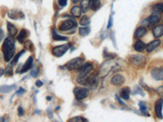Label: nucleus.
Returning a JSON list of instances; mask_svg holds the SVG:
<instances>
[{
  "label": "nucleus",
  "mask_w": 163,
  "mask_h": 122,
  "mask_svg": "<svg viewBox=\"0 0 163 122\" xmlns=\"http://www.w3.org/2000/svg\"><path fill=\"white\" fill-rule=\"evenodd\" d=\"M160 19H161L160 15L157 13V12H155V13L151 15L149 17H148L146 19L142 20L141 24H142L143 26H153V25L159 22Z\"/></svg>",
  "instance_id": "f03ea898"
},
{
  "label": "nucleus",
  "mask_w": 163,
  "mask_h": 122,
  "mask_svg": "<svg viewBox=\"0 0 163 122\" xmlns=\"http://www.w3.org/2000/svg\"><path fill=\"white\" fill-rule=\"evenodd\" d=\"M36 86H38V87H41V86H42V82H41V81H37V82H36Z\"/></svg>",
  "instance_id": "c03bdc74"
},
{
  "label": "nucleus",
  "mask_w": 163,
  "mask_h": 122,
  "mask_svg": "<svg viewBox=\"0 0 163 122\" xmlns=\"http://www.w3.org/2000/svg\"><path fill=\"white\" fill-rule=\"evenodd\" d=\"M3 36H4V32H3V30L0 28V42H1L2 39L3 38Z\"/></svg>",
  "instance_id": "a19ab883"
},
{
  "label": "nucleus",
  "mask_w": 163,
  "mask_h": 122,
  "mask_svg": "<svg viewBox=\"0 0 163 122\" xmlns=\"http://www.w3.org/2000/svg\"><path fill=\"white\" fill-rule=\"evenodd\" d=\"M111 26H112V17L109 18V20H108V24L107 29H110Z\"/></svg>",
  "instance_id": "37998d69"
},
{
  "label": "nucleus",
  "mask_w": 163,
  "mask_h": 122,
  "mask_svg": "<svg viewBox=\"0 0 163 122\" xmlns=\"http://www.w3.org/2000/svg\"><path fill=\"white\" fill-rule=\"evenodd\" d=\"M24 92H25V90L23 89V88H20V89L16 91V95H21V94H23Z\"/></svg>",
  "instance_id": "ea45409f"
},
{
  "label": "nucleus",
  "mask_w": 163,
  "mask_h": 122,
  "mask_svg": "<svg viewBox=\"0 0 163 122\" xmlns=\"http://www.w3.org/2000/svg\"><path fill=\"white\" fill-rule=\"evenodd\" d=\"M90 33V28L88 27H83L79 29V34L82 37H85Z\"/></svg>",
  "instance_id": "cd10ccee"
},
{
  "label": "nucleus",
  "mask_w": 163,
  "mask_h": 122,
  "mask_svg": "<svg viewBox=\"0 0 163 122\" xmlns=\"http://www.w3.org/2000/svg\"><path fill=\"white\" fill-rule=\"evenodd\" d=\"M116 63H114L112 61H108L100 67V74L101 77H104L107 73H109V71L112 70V69L115 66Z\"/></svg>",
  "instance_id": "1a4fd4ad"
},
{
  "label": "nucleus",
  "mask_w": 163,
  "mask_h": 122,
  "mask_svg": "<svg viewBox=\"0 0 163 122\" xmlns=\"http://www.w3.org/2000/svg\"><path fill=\"white\" fill-rule=\"evenodd\" d=\"M24 53H25V50H22L21 51H20V52L18 53V54H17L14 58H13L12 61V65H15V64H17V62H18V59H20V56H22Z\"/></svg>",
  "instance_id": "c85d7f7f"
},
{
  "label": "nucleus",
  "mask_w": 163,
  "mask_h": 122,
  "mask_svg": "<svg viewBox=\"0 0 163 122\" xmlns=\"http://www.w3.org/2000/svg\"><path fill=\"white\" fill-rule=\"evenodd\" d=\"M77 27V23L73 18H69L68 20H66L65 21H63L60 23V25H59V30L60 31H67Z\"/></svg>",
  "instance_id": "39448f33"
},
{
  "label": "nucleus",
  "mask_w": 163,
  "mask_h": 122,
  "mask_svg": "<svg viewBox=\"0 0 163 122\" xmlns=\"http://www.w3.org/2000/svg\"><path fill=\"white\" fill-rule=\"evenodd\" d=\"M68 48H69V45L68 44H65V45L53 47L52 50V55L55 56V57H61L63 55H65V52H67Z\"/></svg>",
  "instance_id": "423d86ee"
},
{
  "label": "nucleus",
  "mask_w": 163,
  "mask_h": 122,
  "mask_svg": "<svg viewBox=\"0 0 163 122\" xmlns=\"http://www.w3.org/2000/svg\"><path fill=\"white\" fill-rule=\"evenodd\" d=\"M71 14L74 17H80L82 15V9L80 7L74 6L71 8Z\"/></svg>",
  "instance_id": "a878e982"
},
{
  "label": "nucleus",
  "mask_w": 163,
  "mask_h": 122,
  "mask_svg": "<svg viewBox=\"0 0 163 122\" xmlns=\"http://www.w3.org/2000/svg\"><path fill=\"white\" fill-rule=\"evenodd\" d=\"M89 90L87 88H82V87H76L73 90V94H74L76 99L78 100H82V99L87 98L89 95Z\"/></svg>",
  "instance_id": "0eeeda50"
},
{
  "label": "nucleus",
  "mask_w": 163,
  "mask_h": 122,
  "mask_svg": "<svg viewBox=\"0 0 163 122\" xmlns=\"http://www.w3.org/2000/svg\"><path fill=\"white\" fill-rule=\"evenodd\" d=\"M92 70H93V65L91 63H83L78 68V77H87L91 73Z\"/></svg>",
  "instance_id": "7ed1b4c3"
},
{
  "label": "nucleus",
  "mask_w": 163,
  "mask_h": 122,
  "mask_svg": "<svg viewBox=\"0 0 163 122\" xmlns=\"http://www.w3.org/2000/svg\"><path fill=\"white\" fill-rule=\"evenodd\" d=\"M68 121H70V122H73V121L86 122V121H87V120L86 118L82 117V116H76V117H73V118L69 119V120H68Z\"/></svg>",
  "instance_id": "7c9ffc66"
},
{
  "label": "nucleus",
  "mask_w": 163,
  "mask_h": 122,
  "mask_svg": "<svg viewBox=\"0 0 163 122\" xmlns=\"http://www.w3.org/2000/svg\"><path fill=\"white\" fill-rule=\"evenodd\" d=\"M162 106H163V99H160L156 101L155 104V112H156V116L160 119H162Z\"/></svg>",
  "instance_id": "9b49d317"
},
{
  "label": "nucleus",
  "mask_w": 163,
  "mask_h": 122,
  "mask_svg": "<svg viewBox=\"0 0 163 122\" xmlns=\"http://www.w3.org/2000/svg\"><path fill=\"white\" fill-rule=\"evenodd\" d=\"M39 73H40V69H39L38 67H35V68H33V69L31 70L30 74H31V76H32L33 77H36L39 76Z\"/></svg>",
  "instance_id": "2f4dec72"
},
{
  "label": "nucleus",
  "mask_w": 163,
  "mask_h": 122,
  "mask_svg": "<svg viewBox=\"0 0 163 122\" xmlns=\"http://www.w3.org/2000/svg\"><path fill=\"white\" fill-rule=\"evenodd\" d=\"M135 90H136L137 91H135H135H133V94L134 95H136V94H141V95H144V93L143 92V91H142V90H141V88H139V87H138V86H136V87H135Z\"/></svg>",
  "instance_id": "c9c22d12"
},
{
  "label": "nucleus",
  "mask_w": 163,
  "mask_h": 122,
  "mask_svg": "<svg viewBox=\"0 0 163 122\" xmlns=\"http://www.w3.org/2000/svg\"><path fill=\"white\" fill-rule=\"evenodd\" d=\"M130 90L129 87H124L120 91V97L122 98L125 100H128L130 98Z\"/></svg>",
  "instance_id": "f3484780"
},
{
  "label": "nucleus",
  "mask_w": 163,
  "mask_h": 122,
  "mask_svg": "<svg viewBox=\"0 0 163 122\" xmlns=\"http://www.w3.org/2000/svg\"><path fill=\"white\" fill-rule=\"evenodd\" d=\"M151 75L156 81H162L163 80V69H153L151 72Z\"/></svg>",
  "instance_id": "f8f14e48"
},
{
  "label": "nucleus",
  "mask_w": 163,
  "mask_h": 122,
  "mask_svg": "<svg viewBox=\"0 0 163 122\" xmlns=\"http://www.w3.org/2000/svg\"><path fill=\"white\" fill-rule=\"evenodd\" d=\"M7 30H8V33L12 37L16 36V34L17 33V29L16 27L13 25V24L10 23V22H7Z\"/></svg>",
  "instance_id": "412c9836"
},
{
  "label": "nucleus",
  "mask_w": 163,
  "mask_h": 122,
  "mask_svg": "<svg viewBox=\"0 0 163 122\" xmlns=\"http://www.w3.org/2000/svg\"><path fill=\"white\" fill-rule=\"evenodd\" d=\"M139 106H140V111L143 112V114H145V111L147 110V106L146 104H145V103L143 102V101H141V102H140V103H139Z\"/></svg>",
  "instance_id": "473e14b6"
},
{
  "label": "nucleus",
  "mask_w": 163,
  "mask_h": 122,
  "mask_svg": "<svg viewBox=\"0 0 163 122\" xmlns=\"http://www.w3.org/2000/svg\"><path fill=\"white\" fill-rule=\"evenodd\" d=\"M24 46H25V48L26 50H28L29 51H33V50H34V46H33V44L31 41H26L25 43H24Z\"/></svg>",
  "instance_id": "bb28decb"
},
{
  "label": "nucleus",
  "mask_w": 163,
  "mask_h": 122,
  "mask_svg": "<svg viewBox=\"0 0 163 122\" xmlns=\"http://www.w3.org/2000/svg\"><path fill=\"white\" fill-rule=\"evenodd\" d=\"M134 48L135 50L138 51V52H141V51H143V50L146 48V45H145V43L142 42L141 40H138L136 43H135V45H134Z\"/></svg>",
  "instance_id": "a211bd4d"
},
{
  "label": "nucleus",
  "mask_w": 163,
  "mask_h": 122,
  "mask_svg": "<svg viewBox=\"0 0 163 122\" xmlns=\"http://www.w3.org/2000/svg\"><path fill=\"white\" fill-rule=\"evenodd\" d=\"M154 10L157 12H163V4H158L155 5Z\"/></svg>",
  "instance_id": "72a5a7b5"
},
{
  "label": "nucleus",
  "mask_w": 163,
  "mask_h": 122,
  "mask_svg": "<svg viewBox=\"0 0 163 122\" xmlns=\"http://www.w3.org/2000/svg\"><path fill=\"white\" fill-rule=\"evenodd\" d=\"M147 33V30L146 28H144L143 26H141L140 28H138L135 31V38H142Z\"/></svg>",
  "instance_id": "aec40b11"
},
{
  "label": "nucleus",
  "mask_w": 163,
  "mask_h": 122,
  "mask_svg": "<svg viewBox=\"0 0 163 122\" xmlns=\"http://www.w3.org/2000/svg\"><path fill=\"white\" fill-rule=\"evenodd\" d=\"M157 93H158V95H163V86H161V87H159L158 89H157Z\"/></svg>",
  "instance_id": "58836bf2"
},
{
  "label": "nucleus",
  "mask_w": 163,
  "mask_h": 122,
  "mask_svg": "<svg viewBox=\"0 0 163 122\" xmlns=\"http://www.w3.org/2000/svg\"><path fill=\"white\" fill-rule=\"evenodd\" d=\"M52 38L55 41H67L68 38L65 36H61V35H60L57 33V32L55 31L54 29H52Z\"/></svg>",
  "instance_id": "5701e85b"
},
{
  "label": "nucleus",
  "mask_w": 163,
  "mask_h": 122,
  "mask_svg": "<svg viewBox=\"0 0 163 122\" xmlns=\"http://www.w3.org/2000/svg\"><path fill=\"white\" fill-rule=\"evenodd\" d=\"M80 7L82 12H87L90 8V0H82Z\"/></svg>",
  "instance_id": "393cba45"
},
{
  "label": "nucleus",
  "mask_w": 163,
  "mask_h": 122,
  "mask_svg": "<svg viewBox=\"0 0 163 122\" xmlns=\"http://www.w3.org/2000/svg\"><path fill=\"white\" fill-rule=\"evenodd\" d=\"M80 0H72V2L73 3V4H77V3H78Z\"/></svg>",
  "instance_id": "de8ad7c7"
},
{
  "label": "nucleus",
  "mask_w": 163,
  "mask_h": 122,
  "mask_svg": "<svg viewBox=\"0 0 163 122\" xmlns=\"http://www.w3.org/2000/svg\"><path fill=\"white\" fill-rule=\"evenodd\" d=\"M7 15H8L10 19H12V20H19V19L25 18L24 13L21 11L19 10H10Z\"/></svg>",
  "instance_id": "9d476101"
},
{
  "label": "nucleus",
  "mask_w": 163,
  "mask_h": 122,
  "mask_svg": "<svg viewBox=\"0 0 163 122\" xmlns=\"http://www.w3.org/2000/svg\"><path fill=\"white\" fill-rule=\"evenodd\" d=\"M3 74H4V70L0 68V77L3 76Z\"/></svg>",
  "instance_id": "a18cd8bd"
},
{
  "label": "nucleus",
  "mask_w": 163,
  "mask_h": 122,
  "mask_svg": "<svg viewBox=\"0 0 163 122\" xmlns=\"http://www.w3.org/2000/svg\"><path fill=\"white\" fill-rule=\"evenodd\" d=\"M58 4H60V6H61L62 7H64L66 6L67 4V0H58Z\"/></svg>",
  "instance_id": "e433bc0d"
},
{
  "label": "nucleus",
  "mask_w": 163,
  "mask_h": 122,
  "mask_svg": "<svg viewBox=\"0 0 163 122\" xmlns=\"http://www.w3.org/2000/svg\"><path fill=\"white\" fill-rule=\"evenodd\" d=\"M3 58L6 62H9L12 59L15 53V42L12 38H7L2 46Z\"/></svg>",
  "instance_id": "f257e3e1"
},
{
  "label": "nucleus",
  "mask_w": 163,
  "mask_h": 122,
  "mask_svg": "<svg viewBox=\"0 0 163 122\" xmlns=\"http://www.w3.org/2000/svg\"><path fill=\"white\" fill-rule=\"evenodd\" d=\"M160 44H161L160 40H155V41H153V42L148 43L146 46V48H145L147 52H152L153 50H155L157 46H160Z\"/></svg>",
  "instance_id": "2eb2a0df"
},
{
  "label": "nucleus",
  "mask_w": 163,
  "mask_h": 122,
  "mask_svg": "<svg viewBox=\"0 0 163 122\" xmlns=\"http://www.w3.org/2000/svg\"><path fill=\"white\" fill-rule=\"evenodd\" d=\"M16 88V85H12V86H0V93L2 94H7V93H9L11 91H12Z\"/></svg>",
  "instance_id": "6ab92c4d"
},
{
  "label": "nucleus",
  "mask_w": 163,
  "mask_h": 122,
  "mask_svg": "<svg viewBox=\"0 0 163 122\" xmlns=\"http://www.w3.org/2000/svg\"><path fill=\"white\" fill-rule=\"evenodd\" d=\"M4 74H5L7 77L12 76L13 72H12V67H7V69H6V71H4Z\"/></svg>",
  "instance_id": "f704fd0d"
},
{
  "label": "nucleus",
  "mask_w": 163,
  "mask_h": 122,
  "mask_svg": "<svg viewBox=\"0 0 163 122\" xmlns=\"http://www.w3.org/2000/svg\"><path fill=\"white\" fill-rule=\"evenodd\" d=\"M153 34L155 38H159L163 35V25H158L153 29Z\"/></svg>",
  "instance_id": "dca6fc26"
},
{
  "label": "nucleus",
  "mask_w": 163,
  "mask_h": 122,
  "mask_svg": "<svg viewBox=\"0 0 163 122\" xmlns=\"http://www.w3.org/2000/svg\"><path fill=\"white\" fill-rule=\"evenodd\" d=\"M47 100H50V99H51V97H47Z\"/></svg>",
  "instance_id": "09e8293b"
},
{
  "label": "nucleus",
  "mask_w": 163,
  "mask_h": 122,
  "mask_svg": "<svg viewBox=\"0 0 163 122\" xmlns=\"http://www.w3.org/2000/svg\"><path fill=\"white\" fill-rule=\"evenodd\" d=\"M18 115H19V116H22L23 115H24V113H25V112H24V109L21 108V107H19L18 108Z\"/></svg>",
  "instance_id": "4c0bfd02"
},
{
  "label": "nucleus",
  "mask_w": 163,
  "mask_h": 122,
  "mask_svg": "<svg viewBox=\"0 0 163 122\" xmlns=\"http://www.w3.org/2000/svg\"><path fill=\"white\" fill-rule=\"evenodd\" d=\"M91 22L90 19L88 18V17L87 16H84V17H82V19L80 20V25H82V26H85V25H88Z\"/></svg>",
  "instance_id": "c756f323"
},
{
  "label": "nucleus",
  "mask_w": 163,
  "mask_h": 122,
  "mask_svg": "<svg viewBox=\"0 0 163 122\" xmlns=\"http://www.w3.org/2000/svg\"><path fill=\"white\" fill-rule=\"evenodd\" d=\"M27 35H28V32H27V30H25V29H23L21 30V31L20 32L19 35L17 37V41L20 43H24V41L25 40V38H27Z\"/></svg>",
  "instance_id": "b1692460"
},
{
  "label": "nucleus",
  "mask_w": 163,
  "mask_h": 122,
  "mask_svg": "<svg viewBox=\"0 0 163 122\" xmlns=\"http://www.w3.org/2000/svg\"><path fill=\"white\" fill-rule=\"evenodd\" d=\"M47 114H48L49 118H52V116H53V114H52V110H51L50 108L47 109Z\"/></svg>",
  "instance_id": "79ce46f5"
},
{
  "label": "nucleus",
  "mask_w": 163,
  "mask_h": 122,
  "mask_svg": "<svg viewBox=\"0 0 163 122\" xmlns=\"http://www.w3.org/2000/svg\"><path fill=\"white\" fill-rule=\"evenodd\" d=\"M33 59L32 56H29L28 59L26 60V62L25 63V64L23 65L22 69L20 70V73H26L27 71H29L31 67L33 65Z\"/></svg>",
  "instance_id": "4468645a"
},
{
  "label": "nucleus",
  "mask_w": 163,
  "mask_h": 122,
  "mask_svg": "<svg viewBox=\"0 0 163 122\" xmlns=\"http://www.w3.org/2000/svg\"><path fill=\"white\" fill-rule=\"evenodd\" d=\"M83 62H84V59L81 57H78V58H74V59H71L70 61H68V63L66 64L65 67L68 70L72 71V70L78 69L83 64Z\"/></svg>",
  "instance_id": "20e7f679"
},
{
  "label": "nucleus",
  "mask_w": 163,
  "mask_h": 122,
  "mask_svg": "<svg viewBox=\"0 0 163 122\" xmlns=\"http://www.w3.org/2000/svg\"><path fill=\"white\" fill-rule=\"evenodd\" d=\"M130 63L136 67H142L146 62V59L143 56H132L129 59Z\"/></svg>",
  "instance_id": "6e6552de"
},
{
  "label": "nucleus",
  "mask_w": 163,
  "mask_h": 122,
  "mask_svg": "<svg viewBox=\"0 0 163 122\" xmlns=\"http://www.w3.org/2000/svg\"><path fill=\"white\" fill-rule=\"evenodd\" d=\"M100 6V0H90V8L91 10L97 11Z\"/></svg>",
  "instance_id": "4be33fe9"
},
{
  "label": "nucleus",
  "mask_w": 163,
  "mask_h": 122,
  "mask_svg": "<svg viewBox=\"0 0 163 122\" xmlns=\"http://www.w3.org/2000/svg\"><path fill=\"white\" fill-rule=\"evenodd\" d=\"M124 82H125V78H124V77L122 75H120V74L115 75L111 79V83L114 86H119L121 85H122Z\"/></svg>",
  "instance_id": "ddd939ff"
},
{
  "label": "nucleus",
  "mask_w": 163,
  "mask_h": 122,
  "mask_svg": "<svg viewBox=\"0 0 163 122\" xmlns=\"http://www.w3.org/2000/svg\"><path fill=\"white\" fill-rule=\"evenodd\" d=\"M117 101H118V103H121V104H122V105H124V103H122V101H121L120 99H119V98H118V97H117Z\"/></svg>",
  "instance_id": "49530a36"
}]
</instances>
